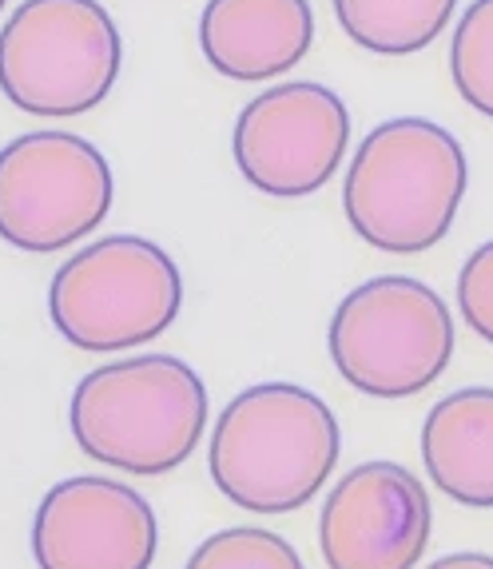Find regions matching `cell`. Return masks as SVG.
Segmentation results:
<instances>
[{"instance_id": "obj_1", "label": "cell", "mask_w": 493, "mask_h": 569, "mask_svg": "<svg viewBox=\"0 0 493 569\" xmlns=\"http://www.w3.org/2000/svg\"><path fill=\"white\" fill-rule=\"evenodd\" d=\"M342 430L314 390L259 382L223 407L208 466L219 493L247 513H294L334 475Z\"/></svg>"}, {"instance_id": "obj_2", "label": "cell", "mask_w": 493, "mask_h": 569, "mask_svg": "<svg viewBox=\"0 0 493 569\" xmlns=\"http://www.w3.org/2000/svg\"><path fill=\"white\" fill-rule=\"evenodd\" d=\"M470 163L442 123L399 116L359 143L342 211L354 236L386 256H422L446 239L462 208Z\"/></svg>"}, {"instance_id": "obj_3", "label": "cell", "mask_w": 493, "mask_h": 569, "mask_svg": "<svg viewBox=\"0 0 493 569\" xmlns=\"http://www.w3.org/2000/svg\"><path fill=\"white\" fill-rule=\"evenodd\" d=\"M77 447L135 478L180 470L208 427V387L175 355H132L80 379L68 407Z\"/></svg>"}, {"instance_id": "obj_4", "label": "cell", "mask_w": 493, "mask_h": 569, "mask_svg": "<svg viewBox=\"0 0 493 569\" xmlns=\"http://www.w3.org/2000/svg\"><path fill=\"white\" fill-rule=\"evenodd\" d=\"M183 307V276L155 239L104 236L60 263L48 315L88 355H120L160 339Z\"/></svg>"}, {"instance_id": "obj_5", "label": "cell", "mask_w": 493, "mask_h": 569, "mask_svg": "<svg viewBox=\"0 0 493 569\" xmlns=\"http://www.w3.org/2000/svg\"><path fill=\"white\" fill-rule=\"evenodd\" d=\"M120 68L123 37L100 0H24L0 29V92L29 116L92 112Z\"/></svg>"}, {"instance_id": "obj_6", "label": "cell", "mask_w": 493, "mask_h": 569, "mask_svg": "<svg viewBox=\"0 0 493 569\" xmlns=\"http://www.w3.org/2000/svg\"><path fill=\"white\" fill-rule=\"evenodd\" d=\"M334 370L370 399H410L454 359L446 299L410 276H379L346 291L326 331Z\"/></svg>"}, {"instance_id": "obj_7", "label": "cell", "mask_w": 493, "mask_h": 569, "mask_svg": "<svg viewBox=\"0 0 493 569\" xmlns=\"http://www.w3.org/2000/svg\"><path fill=\"white\" fill-rule=\"evenodd\" d=\"M104 152L77 132H24L0 148V239L52 256L92 236L112 211Z\"/></svg>"}, {"instance_id": "obj_8", "label": "cell", "mask_w": 493, "mask_h": 569, "mask_svg": "<svg viewBox=\"0 0 493 569\" xmlns=\"http://www.w3.org/2000/svg\"><path fill=\"white\" fill-rule=\"evenodd\" d=\"M346 100L311 80L266 88L239 112L231 136L243 180L275 200H303L326 188L346 160Z\"/></svg>"}, {"instance_id": "obj_9", "label": "cell", "mask_w": 493, "mask_h": 569, "mask_svg": "<svg viewBox=\"0 0 493 569\" xmlns=\"http://www.w3.org/2000/svg\"><path fill=\"white\" fill-rule=\"evenodd\" d=\"M160 522L135 486L77 475L44 493L32 518L40 569H152Z\"/></svg>"}, {"instance_id": "obj_10", "label": "cell", "mask_w": 493, "mask_h": 569, "mask_svg": "<svg viewBox=\"0 0 493 569\" xmlns=\"http://www.w3.org/2000/svg\"><path fill=\"white\" fill-rule=\"evenodd\" d=\"M434 510L426 486L399 462H362L319 513L326 569H414L430 546Z\"/></svg>"}, {"instance_id": "obj_11", "label": "cell", "mask_w": 493, "mask_h": 569, "mask_svg": "<svg viewBox=\"0 0 493 569\" xmlns=\"http://www.w3.org/2000/svg\"><path fill=\"white\" fill-rule=\"evenodd\" d=\"M314 44L311 0H208L200 17V48L219 77H283L303 64Z\"/></svg>"}, {"instance_id": "obj_12", "label": "cell", "mask_w": 493, "mask_h": 569, "mask_svg": "<svg viewBox=\"0 0 493 569\" xmlns=\"http://www.w3.org/2000/svg\"><path fill=\"white\" fill-rule=\"evenodd\" d=\"M422 462L437 490L470 510H493V387H462L422 422Z\"/></svg>"}, {"instance_id": "obj_13", "label": "cell", "mask_w": 493, "mask_h": 569, "mask_svg": "<svg viewBox=\"0 0 493 569\" xmlns=\"http://www.w3.org/2000/svg\"><path fill=\"white\" fill-rule=\"evenodd\" d=\"M457 0H334L342 32L379 57H410L446 32Z\"/></svg>"}, {"instance_id": "obj_14", "label": "cell", "mask_w": 493, "mask_h": 569, "mask_svg": "<svg viewBox=\"0 0 493 569\" xmlns=\"http://www.w3.org/2000/svg\"><path fill=\"white\" fill-rule=\"evenodd\" d=\"M450 77L465 104L493 120V0H474L457 20Z\"/></svg>"}, {"instance_id": "obj_15", "label": "cell", "mask_w": 493, "mask_h": 569, "mask_svg": "<svg viewBox=\"0 0 493 569\" xmlns=\"http://www.w3.org/2000/svg\"><path fill=\"white\" fill-rule=\"evenodd\" d=\"M183 569H306L291 541L259 526H231L203 538Z\"/></svg>"}, {"instance_id": "obj_16", "label": "cell", "mask_w": 493, "mask_h": 569, "mask_svg": "<svg viewBox=\"0 0 493 569\" xmlns=\"http://www.w3.org/2000/svg\"><path fill=\"white\" fill-rule=\"evenodd\" d=\"M457 311L477 339L493 342V239L462 263L457 276Z\"/></svg>"}, {"instance_id": "obj_17", "label": "cell", "mask_w": 493, "mask_h": 569, "mask_svg": "<svg viewBox=\"0 0 493 569\" xmlns=\"http://www.w3.org/2000/svg\"><path fill=\"white\" fill-rule=\"evenodd\" d=\"M426 569H493V553H477V550H462V553H446Z\"/></svg>"}, {"instance_id": "obj_18", "label": "cell", "mask_w": 493, "mask_h": 569, "mask_svg": "<svg viewBox=\"0 0 493 569\" xmlns=\"http://www.w3.org/2000/svg\"><path fill=\"white\" fill-rule=\"evenodd\" d=\"M4 4H9V0H0V12H4Z\"/></svg>"}]
</instances>
